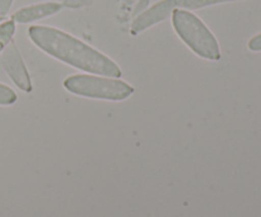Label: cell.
Returning a JSON list of instances; mask_svg holds the SVG:
<instances>
[{
    "mask_svg": "<svg viewBox=\"0 0 261 217\" xmlns=\"http://www.w3.org/2000/svg\"><path fill=\"white\" fill-rule=\"evenodd\" d=\"M93 3V0H64L63 5L66 8H82Z\"/></svg>",
    "mask_w": 261,
    "mask_h": 217,
    "instance_id": "9",
    "label": "cell"
},
{
    "mask_svg": "<svg viewBox=\"0 0 261 217\" xmlns=\"http://www.w3.org/2000/svg\"><path fill=\"white\" fill-rule=\"evenodd\" d=\"M13 0H0V19H3L7 15V13L9 12Z\"/></svg>",
    "mask_w": 261,
    "mask_h": 217,
    "instance_id": "12",
    "label": "cell"
},
{
    "mask_svg": "<svg viewBox=\"0 0 261 217\" xmlns=\"http://www.w3.org/2000/svg\"><path fill=\"white\" fill-rule=\"evenodd\" d=\"M171 15H172L173 28L178 37L196 55L206 60L221 58L218 41L195 14L185 9H173Z\"/></svg>",
    "mask_w": 261,
    "mask_h": 217,
    "instance_id": "2",
    "label": "cell"
},
{
    "mask_svg": "<svg viewBox=\"0 0 261 217\" xmlns=\"http://www.w3.org/2000/svg\"><path fill=\"white\" fill-rule=\"evenodd\" d=\"M2 64L4 66L5 71L10 76L15 85L22 89L25 93L32 91V83H31L30 74H28L27 68L22 60L19 51L13 41L4 46L2 52Z\"/></svg>",
    "mask_w": 261,
    "mask_h": 217,
    "instance_id": "4",
    "label": "cell"
},
{
    "mask_svg": "<svg viewBox=\"0 0 261 217\" xmlns=\"http://www.w3.org/2000/svg\"><path fill=\"white\" fill-rule=\"evenodd\" d=\"M28 35L38 48L79 70L110 78L121 76V69L114 60L63 30L32 25Z\"/></svg>",
    "mask_w": 261,
    "mask_h": 217,
    "instance_id": "1",
    "label": "cell"
},
{
    "mask_svg": "<svg viewBox=\"0 0 261 217\" xmlns=\"http://www.w3.org/2000/svg\"><path fill=\"white\" fill-rule=\"evenodd\" d=\"M64 86L75 96L106 101H124L134 94V88L130 84L110 76L71 75L64 80Z\"/></svg>",
    "mask_w": 261,
    "mask_h": 217,
    "instance_id": "3",
    "label": "cell"
},
{
    "mask_svg": "<svg viewBox=\"0 0 261 217\" xmlns=\"http://www.w3.org/2000/svg\"><path fill=\"white\" fill-rule=\"evenodd\" d=\"M171 9H200V8L209 7V5L221 4V3L236 2V0H167Z\"/></svg>",
    "mask_w": 261,
    "mask_h": 217,
    "instance_id": "6",
    "label": "cell"
},
{
    "mask_svg": "<svg viewBox=\"0 0 261 217\" xmlns=\"http://www.w3.org/2000/svg\"><path fill=\"white\" fill-rule=\"evenodd\" d=\"M15 32V23L14 20H7V22L0 24V42L3 45H7L12 41L13 35Z\"/></svg>",
    "mask_w": 261,
    "mask_h": 217,
    "instance_id": "7",
    "label": "cell"
},
{
    "mask_svg": "<svg viewBox=\"0 0 261 217\" xmlns=\"http://www.w3.org/2000/svg\"><path fill=\"white\" fill-rule=\"evenodd\" d=\"M3 48H4V45H3V43L0 42V52H2V51H3Z\"/></svg>",
    "mask_w": 261,
    "mask_h": 217,
    "instance_id": "13",
    "label": "cell"
},
{
    "mask_svg": "<svg viewBox=\"0 0 261 217\" xmlns=\"http://www.w3.org/2000/svg\"><path fill=\"white\" fill-rule=\"evenodd\" d=\"M149 2H150V0H139V2L137 3V5H135V8H134V15H135V17H138V15L142 14L144 10L148 9Z\"/></svg>",
    "mask_w": 261,
    "mask_h": 217,
    "instance_id": "10",
    "label": "cell"
},
{
    "mask_svg": "<svg viewBox=\"0 0 261 217\" xmlns=\"http://www.w3.org/2000/svg\"><path fill=\"white\" fill-rule=\"evenodd\" d=\"M17 101V94L9 86L0 83V106H10Z\"/></svg>",
    "mask_w": 261,
    "mask_h": 217,
    "instance_id": "8",
    "label": "cell"
},
{
    "mask_svg": "<svg viewBox=\"0 0 261 217\" xmlns=\"http://www.w3.org/2000/svg\"><path fill=\"white\" fill-rule=\"evenodd\" d=\"M249 48L251 51H261V33L249 41Z\"/></svg>",
    "mask_w": 261,
    "mask_h": 217,
    "instance_id": "11",
    "label": "cell"
},
{
    "mask_svg": "<svg viewBox=\"0 0 261 217\" xmlns=\"http://www.w3.org/2000/svg\"><path fill=\"white\" fill-rule=\"evenodd\" d=\"M61 8H63V5L55 2L33 4L30 5V7H25L17 10V12L13 14L12 20L18 23H30L33 22V20L42 19V18L56 14V13L60 12Z\"/></svg>",
    "mask_w": 261,
    "mask_h": 217,
    "instance_id": "5",
    "label": "cell"
}]
</instances>
